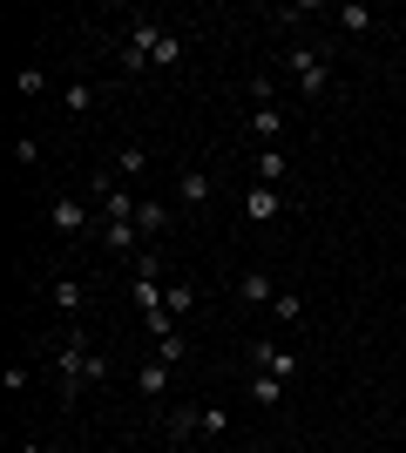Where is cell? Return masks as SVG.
Masks as SVG:
<instances>
[{"label": "cell", "mask_w": 406, "mask_h": 453, "mask_svg": "<svg viewBox=\"0 0 406 453\" xmlns=\"http://www.w3.org/2000/svg\"><path fill=\"white\" fill-rule=\"evenodd\" d=\"M271 319H305V298H298V291H278V298H271Z\"/></svg>", "instance_id": "cell-18"}, {"label": "cell", "mask_w": 406, "mask_h": 453, "mask_svg": "<svg viewBox=\"0 0 406 453\" xmlns=\"http://www.w3.org/2000/svg\"><path fill=\"white\" fill-rule=\"evenodd\" d=\"M278 210H291V196H285V189H271V183H257L251 196H244V217H251V224H271Z\"/></svg>", "instance_id": "cell-7"}, {"label": "cell", "mask_w": 406, "mask_h": 453, "mask_svg": "<svg viewBox=\"0 0 406 453\" xmlns=\"http://www.w3.org/2000/svg\"><path fill=\"white\" fill-rule=\"evenodd\" d=\"M135 393H142V399H163V393H170V365L149 359L142 372H135Z\"/></svg>", "instance_id": "cell-14"}, {"label": "cell", "mask_w": 406, "mask_h": 453, "mask_svg": "<svg viewBox=\"0 0 406 453\" xmlns=\"http://www.w3.org/2000/svg\"><path fill=\"white\" fill-rule=\"evenodd\" d=\"M163 20L156 14H129V41H122V75H149L156 68V48H163Z\"/></svg>", "instance_id": "cell-3"}, {"label": "cell", "mask_w": 406, "mask_h": 453, "mask_svg": "<svg viewBox=\"0 0 406 453\" xmlns=\"http://www.w3.org/2000/svg\"><path fill=\"white\" fill-rule=\"evenodd\" d=\"M156 359H163V365H183V359H190V345H183V332H176V339H156Z\"/></svg>", "instance_id": "cell-19"}, {"label": "cell", "mask_w": 406, "mask_h": 453, "mask_svg": "<svg viewBox=\"0 0 406 453\" xmlns=\"http://www.w3.org/2000/svg\"><path fill=\"white\" fill-rule=\"evenodd\" d=\"M244 129H251L264 150H278V135H285V115H278V109H251V122H244Z\"/></svg>", "instance_id": "cell-12"}, {"label": "cell", "mask_w": 406, "mask_h": 453, "mask_svg": "<svg viewBox=\"0 0 406 453\" xmlns=\"http://www.w3.org/2000/svg\"><path fill=\"white\" fill-rule=\"evenodd\" d=\"M48 304H55L61 319H75L81 304H88V291H81V284H75V278H55V284H48Z\"/></svg>", "instance_id": "cell-10"}, {"label": "cell", "mask_w": 406, "mask_h": 453, "mask_svg": "<svg viewBox=\"0 0 406 453\" xmlns=\"http://www.w3.org/2000/svg\"><path fill=\"white\" fill-rule=\"evenodd\" d=\"M48 224H55L61 237H102V224L88 217V203H81V196H55V203H48Z\"/></svg>", "instance_id": "cell-4"}, {"label": "cell", "mask_w": 406, "mask_h": 453, "mask_svg": "<svg viewBox=\"0 0 406 453\" xmlns=\"http://www.w3.org/2000/svg\"><path fill=\"white\" fill-rule=\"evenodd\" d=\"M211 196H217V183L203 170H183V176H176V203H183V210H203Z\"/></svg>", "instance_id": "cell-8"}, {"label": "cell", "mask_w": 406, "mask_h": 453, "mask_svg": "<svg viewBox=\"0 0 406 453\" xmlns=\"http://www.w3.org/2000/svg\"><path fill=\"white\" fill-rule=\"evenodd\" d=\"M257 176H264V183H271V189L285 183V176H291V163H285V150H257Z\"/></svg>", "instance_id": "cell-16"}, {"label": "cell", "mask_w": 406, "mask_h": 453, "mask_svg": "<svg viewBox=\"0 0 406 453\" xmlns=\"http://www.w3.org/2000/svg\"><path fill=\"white\" fill-rule=\"evenodd\" d=\"M96 109V88H88V81H68V115H88Z\"/></svg>", "instance_id": "cell-20"}, {"label": "cell", "mask_w": 406, "mask_h": 453, "mask_svg": "<svg viewBox=\"0 0 406 453\" xmlns=\"http://www.w3.org/2000/svg\"><path fill=\"white\" fill-rule=\"evenodd\" d=\"M55 372H61V399H81L88 386L109 379V359L96 352V339H88L81 325H68V339L55 345Z\"/></svg>", "instance_id": "cell-1"}, {"label": "cell", "mask_w": 406, "mask_h": 453, "mask_svg": "<svg viewBox=\"0 0 406 453\" xmlns=\"http://www.w3.org/2000/svg\"><path fill=\"white\" fill-rule=\"evenodd\" d=\"M142 325H149V339H176V319H170V311H149Z\"/></svg>", "instance_id": "cell-23"}, {"label": "cell", "mask_w": 406, "mask_h": 453, "mask_svg": "<svg viewBox=\"0 0 406 453\" xmlns=\"http://www.w3.org/2000/svg\"><path fill=\"white\" fill-rule=\"evenodd\" d=\"M251 399H257V406H278V399H285V379H271V372H251Z\"/></svg>", "instance_id": "cell-17"}, {"label": "cell", "mask_w": 406, "mask_h": 453, "mask_svg": "<svg viewBox=\"0 0 406 453\" xmlns=\"http://www.w3.org/2000/svg\"><path fill=\"white\" fill-rule=\"evenodd\" d=\"M332 20H339V35H372V20H379V14H372L366 0H339Z\"/></svg>", "instance_id": "cell-9"}, {"label": "cell", "mask_w": 406, "mask_h": 453, "mask_svg": "<svg viewBox=\"0 0 406 453\" xmlns=\"http://www.w3.org/2000/svg\"><path fill=\"white\" fill-rule=\"evenodd\" d=\"M14 163H20V170H34V163H41V142H34V135H14Z\"/></svg>", "instance_id": "cell-22"}, {"label": "cell", "mask_w": 406, "mask_h": 453, "mask_svg": "<svg viewBox=\"0 0 406 453\" xmlns=\"http://www.w3.org/2000/svg\"><path fill=\"white\" fill-rule=\"evenodd\" d=\"M14 453H48V447H34V440H27V447H14Z\"/></svg>", "instance_id": "cell-26"}, {"label": "cell", "mask_w": 406, "mask_h": 453, "mask_svg": "<svg viewBox=\"0 0 406 453\" xmlns=\"http://www.w3.org/2000/svg\"><path fill=\"white\" fill-rule=\"evenodd\" d=\"M237 298H244V304H264V311H271V298H278L271 271H244V278H237Z\"/></svg>", "instance_id": "cell-11"}, {"label": "cell", "mask_w": 406, "mask_h": 453, "mask_svg": "<svg viewBox=\"0 0 406 453\" xmlns=\"http://www.w3.org/2000/svg\"><path fill=\"white\" fill-rule=\"evenodd\" d=\"M48 88V68H20V95H41Z\"/></svg>", "instance_id": "cell-25"}, {"label": "cell", "mask_w": 406, "mask_h": 453, "mask_svg": "<svg viewBox=\"0 0 406 453\" xmlns=\"http://www.w3.org/2000/svg\"><path fill=\"white\" fill-rule=\"evenodd\" d=\"M251 365H257V372H271V379H285V386H291L298 372H305L291 345H251Z\"/></svg>", "instance_id": "cell-5"}, {"label": "cell", "mask_w": 406, "mask_h": 453, "mask_svg": "<svg viewBox=\"0 0 406 453\" xmlns=\"http://www.w3.org/2000/svg\"><path fill=\"white\" fill-rule=\"evenodd\" d=\"M135 230H142V237H163V230H170V203L142 196V210H135Z\"/></svg>", "instance_id": "cell-13"}, {"label": "cell", "mask_w": 406, "mask_h": 453, "mask_svg": "<svg viewBox=\"0 0 406 453\" xmlns=\"http://www.w3.org/2000/svg\"><path fill=\"white\" fill-rule=\"evenodd\" d=\"M285 453H305V447H285Z\"/></svg>", "instance_id": "cell-27"}, {"label": "cell", "mask_w": 406, "mask_h": 453, "mask_svg": "<svg viewBox=\"0 0 406 453\" xmlns=\"http://www.w3.org/2000/svg\"><path fill=\"white\" fill-rule=\"evenodd\" d=\"M170 440H211V406H176L170 413Z\"/></svg>", "instance_id": "cell-6"}, {"label": "cell", "mask_w": 406, "mask_h": 453, "mask_svg": "<svg viewBox=\"0 0 406 453\" xmlns=\"http://www.w3.org/2000/svg\"><path fill=\"white\" fill-rule=\"evenodd\" d=\"M278 75H285L298 95H311V102H318V95L332 88V48H285Z\"/></svg>", "instance_id": "cell-2"}, {"label": "cell", "mask_w": 406, "mask_h": 453, "mask_svg": "<svg viewBox=\"0 0 406 453\" xmlns=\"http://www.w3.org/2000/svg\"><path fill=\"white\" fill-rule=\"evenodd\" d=\"M190 304H196V291H190V284H170V298H163V311H170V319H183Z\"/></svg>", "instance_id": "cell-21"}, {"label": "cell", "mask_w": 406, "mask_h": 453, "mask_svg": "<svg viewBox=\"0 0 406 453\" xmlns=\"http://www.w3.org/2000/svg\"><path fill=\"white\" fill-rule=\"evenodd\" d=\"M0 386H7V393H27V365L14 359V365H7V372H0Z\"/></svg>", "instance_id": "cell-24"}, {"label": "cell", "mask_w": 406, "mask_h": 453, "mask_svg": "<svg viewBox=\"0 0 406 453\" xmlns=\"http://www.w3.org/2000/svg\"><path fill=\"white\" fill-rule=\"evenodd\" d=\"M109 170H116V176H129V183H135V176L149 170V150H142V142H122V150H116V163H109Z\"/></svg>", "instance_id": "cell-15"}]
</instances>
